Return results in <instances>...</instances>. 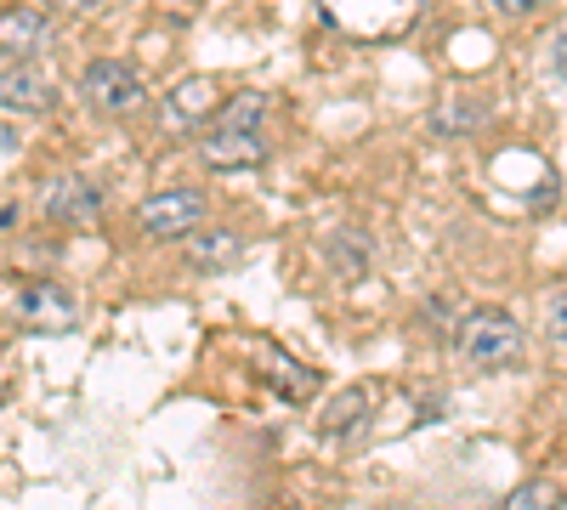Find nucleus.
Listing matches in <instances>:
<instances>
[{
	"instance_id": "nucleus-1",
	"label": "nucleus",
	"mask_w": 567,
	"mask_h": 510,
	"mask_svg": "<svg viewBox=\"0 0 567 510\" xmlns=\"http://www.w3.org/2000/svg\"><path fill=\"white\" fill-rule=\"evenodd\" d=\"M454 352H460L471 368H483V375H499V368H516V363H523L528 341H523V323H516L511 312L477 306V312H465V318H460Z\"/></svg>"
},
{
	"instance_id": "nucleus-2",
	"label": "nucleus",
	"mask_w": 567,
	"mask_h": 510,
	"mask_svg": "<svg viewBox=\"0 0 567 510\" xmlns=\"http://www.w3.org/2000/svg\"><path fill=\"white\" fill-rule=\"evenodd\" d=\"M329 29L352 40H403L420 23V0H318Z\"/></svg>"
},
{
	"instance_id": "nucleus-3",
	"label": "nucleus",
	"mask_w": 567,
	"mask_h": 510,
	"mask_svg": "<svg viewBox=\"0 0 567 510\" xmlns=\"http://www.w3.org/2000/svg\"><path fill=\"white\" fill-rule=\"evenodd\" d=\"M80 91H85V103L97 108V114H136V108H148V85H142V74L131 63H114V58H97L85 74H80Z\"/></svg>"
},
{
	"instance_id": "nucleus-4",
	"label": "nucleus",
	"mask_w": 567,
	"mask_h": 510,
	"mask_svg": "<svg viewBox=\"0 0 567 510\" xmlns=\"http://www.w3.org/2000/svg\"><path fill=\"white\" fill-rule=\"evenodd\" d=\"M205 221V194L199 188H165L136 205V227L148 239H187Z\"/></svg>"
},
{
	"instance_id": "nucleus-5",
	"label": "nucleus",
	"mask_w": 567,
	"mask_h": 510,
	"mask_svg": "<svg viewBox=\"0 0 567 510\" xmlns=\"http://www.w3.org/2000/svg\"><path fill=\"white\" fill-rule=\"evenodd\" d=\"M216 108H221V85H216L210 74H187L182 85H171L159 119H165V131H176V136H194V131H205V125L216 119Z\"/></svg>"
},
{
	"instance_id": "nucleus-6",
	"label": "nucleus",
	"mask_w": 567,
	"mask_h": 510,
	"mask_svg": "<svg viewBox=\"0 0 567 510\" xmlns=\"http://www.w3.org/2000/svg\"><path fill=\"white\" fill-rule=\"evenodd\" d=\"M199 159L210 170H256L267 165V131H239V125H205L199 131Z\"/></svg>"
},
{
	"instance_id": "nucleus-7",
	"label": "nucleus",
	"mask_w": 567,
	"mask_h": 510,
	"mask_svg": "<svg viewBox=\"0 0 567 510\" xmlns=\"http://www.w3.org/2000/svg\"><path fill=\"white\" fill-rule=\"evenodd\" d=\"M40 210L58 227H91L103 216V194H97V181H85V176H52L40 188Z\"/></svg>"
},
{
	"instance_id": "nucleus-8",
	"label": "nucleus",
	"mask_w": 567,
	"mask_h": 510,
	"mask_svg": "<svg viewBox=\"0 0 567 510\" xmlns=\"http://www.w3.org/2000/svg\"><path fill=\"white\" fill-rule=\"evenodd\" d=\"M0 108L7 114H52L58 108V85L45 80L34 63H7L0 69Z\"/></svg>"
},
{
	"instance_id": "nucleus-9",
	"label": "nucleus",
	"mask_w": 567,
	"mask_h": 510,
	"mask_svg": "<svg viewBox=\"0 0 567 510\" xmlns=\"http://www.w3.org/2000/svg\"><path fill=\"white\" fill-rule=\"evenodd\" d=\"M250 363H256V375L278 392V397H290V403H307L312 392H318V375L307 363H296L284 346H267V341H256L250 346Z\"/></svg>"
},
{
	"instance_id": "nucleus-10",
	"label": "nucleus",
	"mask_w": 567,
	"mask_h": 510,
	"mask_svg": "<svg viewBox=\"0 0 567 510\" xmlns=\"http://www.w3.org/2000/svg\"><path fill=\"white\" fill-rule=\"evenodd\" d=\"M18 318L29 323V330L69 335L74 323H80V306H74L69 290H58V284H23V290H18Z\"/></svg>"
},
{
	"instance_id": "nucleus-11",
	"label": "nucleus",
	"mask_w": 567,
	"mask_h": 510,
	"mask_svg": "<svg viewBox=\"0 0 567 510\" xmlns=\"http://www.w3.org/2000/svg\"><path fill=\"white\" fill-rule=\"evenodd\" d=\"M369 414H374V397H369L363 386H347V392H336V397L323 403L318 431H323L329 443H347V437H358V431L369 426Z\"/></svg>"
},
{
	"instance_id": "nucleus-12",
	"label": "nucleus",
	"mask_w": 567,
	"mask_h": 510,
	"mask_svg": "<svg viewBox=\"0 0 567 510\" xmlns=\"http://www.w3.org/2000/svg\"><path fill=\"white\" fill-rule=\"evenodd\" d=\"M45 40H52V29H45V18H34V12H7L0 18V52H7L12 63H29Z\"/></svg>"
},
{
	"instance_id": "nucleus-13",
	"label": "nucleus",
	"mask_w": 567,
	"mask_h": 510,
	"mask_svg": "<svg viewBox=\"0 0 567 510\" xmlns=\"http://www.w3.org/2000/svg\"><path fill=\"white\" fill-rule=\"evenodd\" d=\"M182 250H187V261L205 267V272H216V267H233V261H239V239H233V233H199V227L182 239Z\"/></svg>"
},
{
	"instance_id": "nucleus-14",
	"label": "nucleus",
	"mask_w": 567,
	"mask_h": 510,
	"mask_svg": "<svg viewBox=\"0 0 567 510\" xmlns=\"http://www.w3.org/2000/svg\"><path fill=\"white\" fill-rule=\"evenodd\" d=\"M323 256H329V267H336V272L347 278V284L369 272V239H329V244H323Z\"/></svg>"
},
{
	"instance_id": "nucleus-15",
	"label": "nucleus",
	"mask_w": 567,
	"mask_h": 510,
	"mask_svg": "<svg viewBox=\"0 0 567 510\" xmlns=\"http://www.w3.org/2000/svg\"><path fill=\"white\" fill-rule=\"evenodd\" d=\"M505 510H561V488L545 482V477H534V482H523V488L505 499Z\"/></svg>"
},
{
	"instance_id": "nucleus-16",
	"label": "nucleus",
	"mask_w": 567,
	"mask_h": 510,
	"mask_svg": "<svg viewBox=\"0 0 567 510\" xmlns=\"http://www.w3.org/2000/svg\"><path fill=\"white\" fill-rule=\"evenodd\" d=\"M545 330L567 346V290H556V295H550V306H545Z\"/></svg>"
},
{
	"instance_id": "nucleus-17",
	"label": "nucleus",
	"mask_w": 567,
	"mask_h": 510,
	"mask_svg": "<svg viewBox=\"0 0 567 510\" xmlns=\"http://www.w3.org/2000/svg\"><path fill=\"white\" fill-rule=\"evenodd\" d=\"M45 12H63V18H74V12H91L97 7V0H40Z\"/></svg>"
},
{
	"instance_id": "nucleus-18",
	"label": "nucleus",
	"mask_w": 567,
	"mask_h": 510,
	"mask_svg": "<svg viewBox=\"0 0 567 510\" xmlns=\"http://www.w3.org/2000/svg\"><path fill=\"white\" fill-rule=\"evenodd\" d=\"M550 69H556V80L567 85V34H556V45H550Z\"/></svg>"
},
{
	"instance_id": "nucleus-19",
	"label": "nucleus",
	"mask_w": 567,
	"mask_h": 510,
	"mask_svg": "<svg viewBox=\"0 0 567 510\" xmlns=\"http://www.w3.org/2000/svg\"><path fill=\"white\" fill-rule=\"evenodd\" d=\"M483 7H494V12H528L534 0H483Z\"/></svg>"
}]
</instances>
